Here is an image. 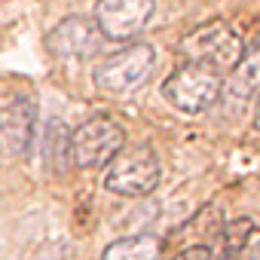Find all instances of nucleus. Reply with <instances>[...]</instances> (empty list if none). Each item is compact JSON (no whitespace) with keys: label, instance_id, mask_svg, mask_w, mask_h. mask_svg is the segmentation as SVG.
<instances>
[{"label":"nucleus","instance_id":"obj_4","mask_svg":"<svg viewBox=\"0 0 260 260\" xmlns=\"http://www.w3.org/2000/svg\"><path fill=\"white\" fill-rule=\"evenodd\" d=\"M153 64H156V49L150 43H132L107 55L92 77L104 95H128L147 83V77L153 74Z\"/></svg>","mask_w":260,"mask_h":260},{"label":"nucleus","instance_id":"obj_7","mask_svg":"<svg viewBox=\"0 0 260 260\" xmlns=\"http://www.w3.org/2000/svg\"><path fill=\"white\" fill-rule=\"evenodd\" d=\"M156 0H95V25L104 40H132L153 19Z\"/></svg>","mask_w":260,"mask_h":260},{"label":"nucleus","instance_id":"obj_11","mask_svg":"<svg viewBox=\"0 0 260 260\" xmlns=\"http://www.w3.org/2000/svg\"><path fill=\"white\" fill-rule=\"evenodd\" d=\"M162 257V242L156 236H122L110 242L101 254V260H159Z\"/></svg>","mask_w":260,"mask_h":260},{"label":"nucleus","instance_id":"obj_15","mask_svg":"<svg viewBox=\"0 0 260 260\" xmlns=\"http://www.w3.org/2000/svg\"><path fill=\"white\" fill-rule=\"evenodd\" d=\"M254 125L260 128V95H257V110H254Z\"/></svg>","mask_w":260,"mask_h":260},{"label":"nucleus","instance_id":"obj_2","mask_svg":"<svg viewBox=\"0 0 260 260\" xmlns=\"http://www.w3.org/2000/svg\"><path fill=\"white\" fill-rule=\"evenodd\" d=\"M178 52L187 61H193V64H205V68L223 74V71H233L236 68V61L245 52V43H242V34L230 22L211 19V22L193 28L178 43Z\"/></svg>","mask_w":260,"mask_h":260},{"label":"nucleus","instance_id":"obj_1","mask_svg":"<svg viewBox=\"0 0 260 260\" xmlns=\"http://www.w3.org/2000/svg\"><path fill=\"white\" fill-rule=\"evenodd\" d=\"M162 181V162L150 144H125L110 162L104 175V187L125 199H144Z\"/></svg>","mask_w":260,"mask_h":260},{"label":"nucleus","instance_id":"obj_9","mask_svg":"<svg viewBox=\"0 0 260 260\" xmlns=\"http://www.w3.org/2000/svg\"><path fill=\"white\" fill-rule=\"evenodd\" d=\"M40 150H43V162L49 172L55 175H64L74 159H71V128L64 119L58 116H49L43 122V135H40Z\"/></svg>","mask_w":260,"mask_h":260},{"label":"nucleus","instance_id":"obj_10","mask_svg":"<svg viewBox=\"0 0 260 260\" xmlns=\"http://www.w3.org/2000/svg\"><path fill=\"white\" fill-rule=\"evenodd\" d=\"M226 95L236 101H251L260 95V43L248 52H242V58L236 61V68L230 71L226 83H223Z\"/></svg>","mask_w":260,"mask_h":260},{"label":"nucleus","instance_id":"obj_8","mask_svg":"<svg viewBox=\"0 0 260 260\" xmlns=\"http://www.w3.org/2000/svg\"><path fill=\"white\" fill-rule=\"evenodd\" d=\"M101 31L95 25V19H86V16H68L61 19L49 37H46V46L49 52H55L58 58H92L98 49H101Z\"/></svg>","mask_w":260,"mask_h":260},{"label":"nucleus","instance_id":"obj_5","mask_svg":"<svg viewBox=\"0 0 260 260\" xmlns=\"http://www.w3.org/2000/svg\"><path fill=\"white\" fill-rule=\"evenodd\" d=\"M125 147V128L110 116H92L71 132V159L77 169H101Z\"/></svg>","mask_w":260,"mask_h":260},{"label":"nucleus","instance_id":"obj_14","mask_svg":"<svg viewBox=\"0 0 260 260\" xmlns=\"http://www.w3.org/2000/svg\"><path fill=\"white\" fill-rule=\"evenodd\" d=\"M172 260H214V254H211L208 245H190V248H184L181 254H175Z\"/></svg>","mask_w":260,"mask_h":260},{"label":"nucleus","instance_id":"obj_13","mask_svg":"<svg viewBox=\"0 0 260 260\" xmlns=\"http://www.w3.org/2000/svg\"><path fill=\"white\" fill-rule=\"evenodd\" d=\"M236 260H260V233L248 236V242L236 251Z\"/></svg>","mask_w":260,"mask_h":260},{"label":"nucleus","instance_id":"obj_6","mask_svg":"<svg viewBox=\"0 0 260 260\" xmlns=\"http://www.w3.org/2000/svg\"><path fill=\"white\" fill-rule=\"evenodd\" d=\"M40 107L34 95H13L0 107V153L25 159L37 141Z\"/></svg>","mask_w":260,"mask_h":260},{"label":"nucleus","instance_id":"obj_3","mask_svg":"<svg viewBox=\"0 0 260 260\" xmlns=\"http://www.w3.org/2000/svg\"><path fill=\"white\" fill-rule=\"evenodd\" d=\"M223 92V77L205 64H181L178 71H172L162 83V98L181 110V113H202L208 107H214V101Z\"/></svg>","mask_w":260,"mask_h":260},{"label":"nucleus","instance_id":"obj_12","mask_svg":"<svg viewBox=\"0 0 260 260\" xmlns=\"http://www.w3.org/2000/svg\"><path fill=\"white\" fill-rule=\"evenodd\" d=\"M251 233H254V223H251L248 217L226 223V226H223V245H226V254H236V251L248 242Z\"/></svg>","mask_w":260,"mask_h":260}]
</instances>
